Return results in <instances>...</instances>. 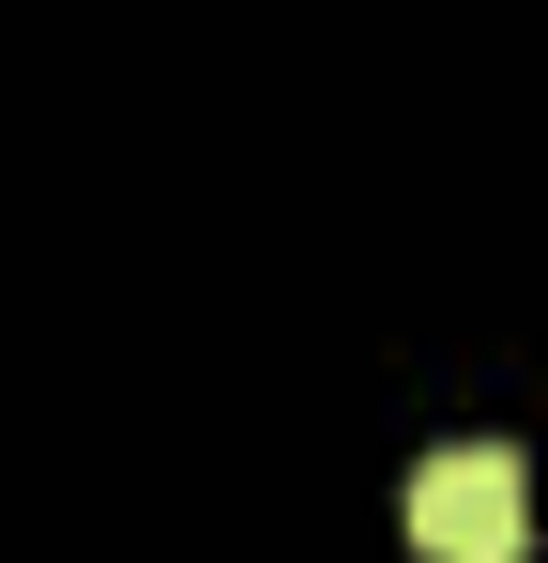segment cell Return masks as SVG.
Returning <instances> with one entry per match:
<instances>
[{
  "instance_id": "obj_1",
  "label": "cell",
  "mask_w": 548,
  "mask_h": 563,
  "mask_svg": "<svg viewBox=\"0 0 548 563\" xmlns=\"http://www.w3.org/2000/svg\"><path fill=\"white\" fill-rule=\"evenodd\" d=\"M412 549L427 563H534V457L518 442H442L412 472Z\"/></svg>"
}]
</instances>
